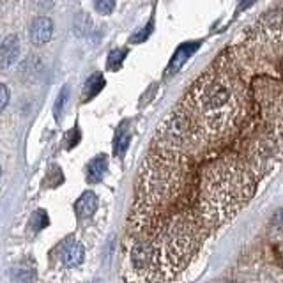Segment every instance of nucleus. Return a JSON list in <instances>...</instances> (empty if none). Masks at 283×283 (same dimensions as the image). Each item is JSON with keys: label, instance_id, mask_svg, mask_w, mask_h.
Wrapping results in <instances>:
<instances>
[{"label": "nucleus", "instance_id": "obj_1", "mask_svg": "<svg viewBox=\"0 0 283 283\" xmlns=\"http://www.w3.org/2000/svg\"><path fill=\"white\" fill-rule=\"evenodd\" d=\"M252 46L276 50L283 46V11L267 13L252 27Z\"/></svg>", "mask_w": 283, "mask_h": 283}, {"label": "nucleus", "instance_id": "obj_2", "mask_svg": "<svg viewBox=\"0 0 283 283\" xmlns=\"http://www.w3.org/2000/svg\"><path fill=\"white\" fill-rule=\"evenodd\" d=\"M87 257V250H85L84 242L76 241V239L69 237L62 241L57 248V259L59 264L66 269H76L85 262Z\"/></svg>", "mask_w": 283, "mask_h": 283}, {"label": "nucleus", "instance_id": "obj_3", "mask_svg": "<svg viewBox=\"0 0 283 283\" xmlns=\"http://www.w3.org/2000/svg\"><path fill=\"white\" fill-rule=\"evenodd\" d=\"M198 48H200V41L184 43V45L179 46V48L175 50L174 57L170 59V64H168V67H167V76H174V74H177L179 71L182 69V66L188 62L189 57H191Z\"/></svg>", "mask_w": 283, "mask_h": 283}, {"label": "nucleus", "instance_id": "obj_4", "mask_svg": "<svg viewBox=\"0 0 283 283\" xmlns=\"http://www.w3.org/2000/svg\"><path fill=\"white\" fill-rule=\"evenodd\" d=\"M53 35V23L50 18L39 16L30 25V39L35 46H43L52 39Z\"/></svg>", "mask_w": 283, "mask_h": 283}, {"label": "nucleus", "instance_id": "obj_5", "mask_svg": "<svg viewBox=\"0 0 283 283\" xmlns=\"http://www.w3.org/2000/svg\"><path fill=\"white\" fill-rule=\"evenodd\" d=\"M18 55H20V39L14 34L7 35L2 43V48H0V64H2V69H7V67L13 66L18 60Z\"/></svg>", "mask_w": 283, "mask_h": 283}, {"label": "nucleus", "instance_id": "obj_6", "mask_svg": "<svg viewBox=\"0 0 283 283\" xmlns=\"http://www.w3.org/2000/svg\"><path fill=\"white\" fill-rule=\"evenodd\" d=\"M99 206V198L94 191H85L80 195V198L74 204V211H76V216L82 218V220H87L92 214L98 211Z\"/></svg>", "mask_w": 283, "mask_h": 283}, {"label": "nucleus", "instance_id": "obj_7", "mask_svg": "<svg viewBox=\"0 0 283 283\" xmlns=\"http://www.w3.org/2000/svg\"><path fill=\"white\" fill-rule=\"evenodd\" d=\"M106 170H108V157H106V154H99L87 165V181L91 184L99 182L103 175L106 174Z\"/></svg>", "mask_w": 283, "mask_h": 283}, {"label": "nucleus", "instance_id": "obj_8", "mask_svg": "<svg viewBox=\"0 0 283 283\" xmlns=\"http://www.w3.org/2000/svg\"><path fill=\"white\" fill-rule=\"evenodd\" d=\"M103 87H105V76H103L101 73L91 74V76H89V80L85 82V85H84L82 101H84V103L91 101L92 98H96V96H98L99 92L103 91Z\"/></svg>", "mask_w": 283, "mask_h": 283}, {"label": "nucleus", "instance_id": "obj_9", "mask_svg": "<svg viewBox=\"0 0 283 283\" xmlns=\"http://www.w3.org/2000/svg\"><path fill=\"white\" fill-rule=\"evenodd\" d=\"M130 147V126L128 123H123L115 131V138H113V154L117 157H123L124 152Z\"/></svg>", "mask_w": 283, "mask_h": 283}, {"label": "nucleus", "instance_id": "obj_10", "mask_svg": "<svg viewBox=\"0 0 283 283\" xmlns=\"http://www.w3.org/2000/svg\"><path fill=\"white\" fill-rule=\"evenodd\" d=\"M11 280L13 283H34L35 281V269L27 264H18L11 271Z\"/></svg>", "mask_w": 283, "mask_h": 283}, {"label": "nucleus", "instance_id": "obj_11", "mask_svg": "<svg viewBox=\"0 0 283 283\" xmlns=\"http://www.w3.org/2000/svg\"><path fill=\"white\" fill-rule=\"evenodd\" d=\"M126 55H128V50H124V48L112 50V52H110V55H108V69H113V71L119 69V67L123 66Z\"/></svg>", "mask_w": 283, "mask_h": 283}, {"label": "nucleus", "instance_id": "obj_12", "mask_svg": "<svg viewBox=\"0 0 283 283\" xmlns=\"http://www.w3.org/2000/svg\"><path fill=\"white\" fill-rule=\"evenodd\" d=\"M46 225H48V216H46V211H43V209L35 211V213L32 214V218H30V230L39 232V230H43Z\"/></svg>", "mask_w": 283, "mask_h": 283}, {"label": "nucleus", "instance_id": "obj_13", "mask_svg": "<svg viewBox=\"0 0 283 283\" xmlns=\"http://www.w3.org/2000/svg\"><path fill=\"white\" fill-rule=\"evenodd\" d=\"M115 6H117V0H94L96 11H98L99 14H103V16L112 14V11L115 9Z\"/></svg>", "mask_w": 283, "mask_h": 283}, {"label": "nucleus", "instance_id": "obj_14", "mask_svg": "<svg viewBox=\"0 0 283 283\" xmlns=\"http://www.w3.org/2000/svg\"><path fill=\"white\" fill-rule=\"evenodd\" d=\"M67 99H69V91H67V87H64L55 101V108H53V113H55L57 119H60V115H62L64 108H66V105H67Z\"/></svg>", "mask_w": 283, "mask_h": 283}, {"label": "nucleus", "instance_id": "obj_15", "mask_svg": "<svg viewBox=\"0 0 283 283\" xmlns=\"http://www.w3.org/2000/svg\"><path fill=\"white\" fill-rule=\"evenodd\" d=\"M152 32V21H149V25L145 27V30H140L138 34H135L133 37H131V43H142V41H145L147 37H149V34Z\"/></svg>", "mask_w": 283, "mask_h": 283}, {"label": "nucleus", "instance_id": "obj_16", "mask_svg": "<svg viewBox=\"0 0 283 283\" xmlns=\"http://www.w3.org/2000/svg\"><path fill=\"white\" fill-rule=\"evenodd\" d=\"M78 142H80V131H78V128H74V130L67 135V147H74Z\"/></svg>", "mask_w": 283, "mask_h": 283}, {"label": "nucleus", "instance_id": "obj_17", "mask_svg": "<svg viewBox=\"0 0 283 283\" xmlns=\"http://www.w3.org/2000/svg\"><path fill=\"white\" fill-rule=\"evenodd\" d=\"M0 94H2V101H0V110H6L7 103H9V91H7V85H0Z\"/></svg>", "mask_w": 283, "mask_h": 283}, {"label": "nucleus", "instance_id": "obj_18", "mask_svg": "<svg viewBox=\"0 0 283 283\" xmlns=\"http://www.w3.org/2000/svg\"><path fill=\"white\" fill-rule=\"evenodd\" d=\"M253 2H255V0H242V2H241V6H239V11H245L246 7H250Z\"/></svg>", "mask_w": 283, "mask_h": 283}, {"label": "nucleus", "instance_id": "obj_19", "mask_svg": "<svg viewBox=\"0 0 283 283\" xmlns=\"http://www.w3.org/2000/svg\"><path fill=\"white\" fill-rule=\"evenodd\" d=\"M92 283H105V281H103V280H94Z\"/></svg>", "mask_w": 283, "mask_h": 283}]
</instances>
